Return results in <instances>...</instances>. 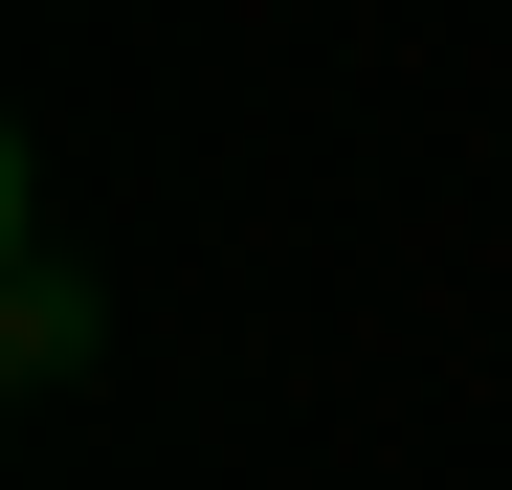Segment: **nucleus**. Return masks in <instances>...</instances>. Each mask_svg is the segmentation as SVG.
I'll return each mask as SVG.
<instances>
[{
  "mask_svg": "<svg viewBox=\"0 0 512 490\" xmlns=\"http://www.w3.org/2000/svg\"><path fill=\"white\" fill-rule=\"evenodd\" d=\"M23 379H90V268L23 245Z\"/></svg>",
  "mask_w": 512,
  "mask_h": 490,
  "instance_id": "1",
  "label": "nucleus"
}]
</instances>
